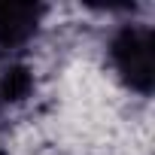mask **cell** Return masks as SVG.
<instances>
[{"label": "cell", "instance_id": "obj_1", "mask_svg": "<svg viewBox=\"0 0 155 155\" xmlns=\"http://www.w3.org/2000/svg\"><path fill=\"white\" fill-rule=\"evenodd\" d=\"M113 67L134 91L152 88V31L149 28H125L113 40Z\"/></svg>", "mask_w": 155, "mask_h": 155}, {"label": "cell", "instance_id": "obj_2", "mask_svg": "<svg viewBox=\"0 0 155 155\" xmlns=\"http://www.w3.org/2000/svg\"><path fill=\"white\" fill-rule=\"evenodd\" d=\"M43 18V6L37 3H0V46H21L34 37L37 25Z\"/></svg>", "mask_w": 155, "mask_h": 155}]
</instances>
